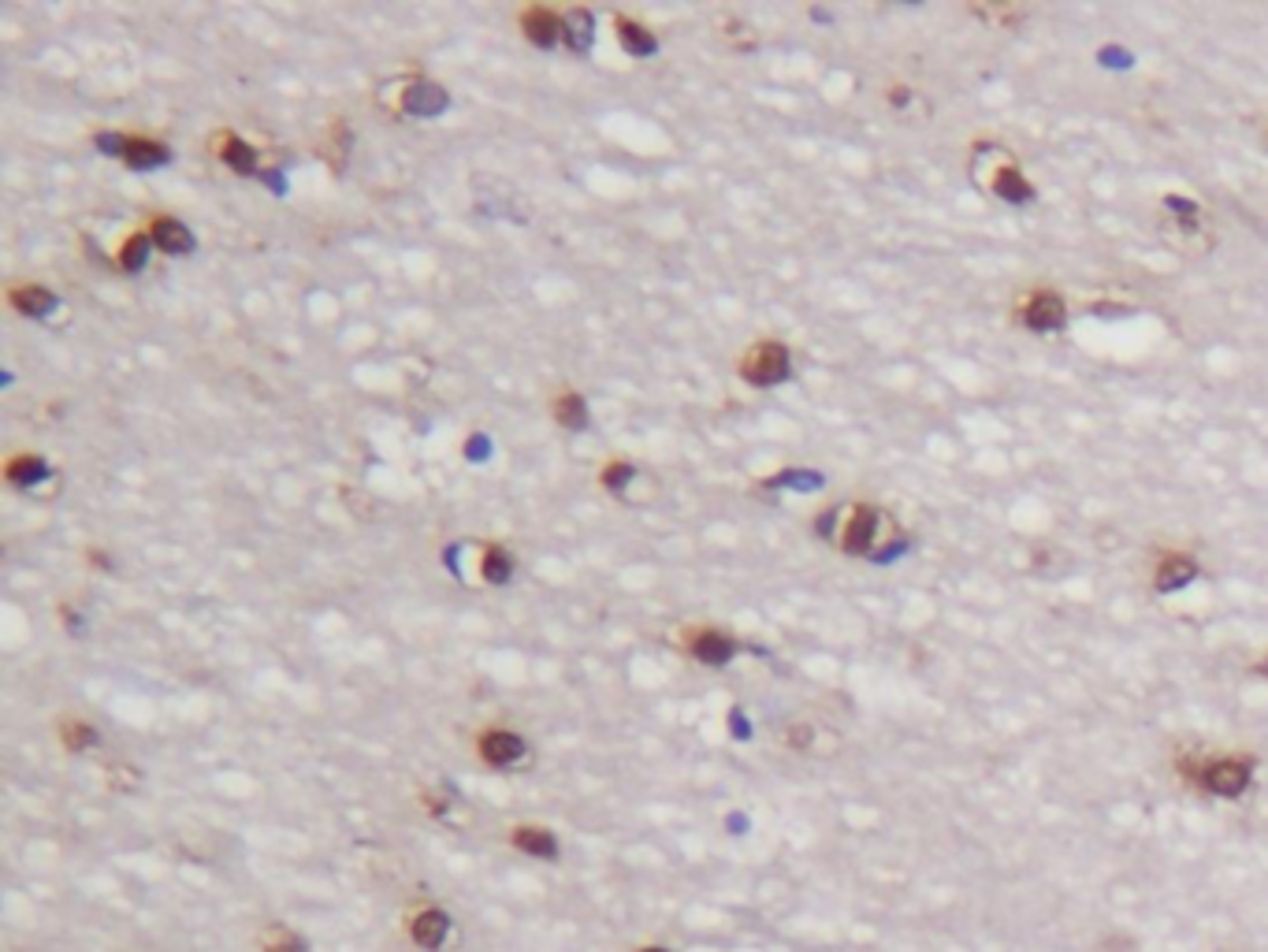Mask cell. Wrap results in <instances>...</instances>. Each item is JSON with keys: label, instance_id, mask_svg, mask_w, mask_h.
<instances>
[{"label": "cell", "instance_id": "obj_1", "mask_svg": "<svg viewBox=\"0 0 1268 952\" xmlns=\"http://www.w3.org/2000/svg\"><path fill=\"white\" fill-rule=\"evenodd\" d=\"M740 377L767 387V383H781L789 377V350L781 342H759L748 354L740 357Z\"/></svg>", "mask_w": 1268, "mask_h": 952}, {"label": "cell", "instance_id": "obj_2", "mask_svg": "<svg viewBox=\"0 0 1268 952\" xmlns=\"http://www.w3.org/2000/svg\"><path fill=\"white\" fill-rule=\"evenodd\" d=\"M1249 771H1253L1249 759H1216V763H1206L1194 777L1202 789L1216 796H1239L1249 785Z\"/></svg>", "mask_w": 1268, "mask_h": 952}, {"label": "cell", "instance_id": "obj_3", "mask_svg": "<svg viewBox=\"0 0 1268 952\" xmlns=\"http://www.w3.org/2000/svg\"><path fill=\"white\" fill-rule=\"evenodd\" d=\"M1019 320H1023L1031 332H1038V336L1056 332V328L1064 324V298L1052 295V291H1034V295L1023 298V305H1019Z\"/></svg>", "mask_w": 1268, "mask_h": 952}, {"label": "cell", "instance_id": "obj_4", "mask_svg": "<svg viewBox=\"0 0 1268 952\" xmlns=\"http://www.w3.org/2000/svg\"><path fill=\"white\" fill-rule=\"evenodd\" d=\"M406 931H410V941H414V945H420L424 952H436L439 945H443L447 931H451V915L443 912V908H436V904L416 908V912L410 915V923H406Z\"/></svg>", "mask_w": 1268, "mask_h": 952}, {"label": "cell", "instance_id": "obj_5", "mask_svg": "<svg viewBox=\"0 0 1268 952\" xmlns=\"http://www.w3.org/2000/svg\"><path fill=\"white\" fill-rule=\"evenodd\" d=\"M878 539V510L874 506H852V514L845 521V533H841V547L849 555H867Z\"/></svg>", "mask_w": 1268, "mask_h": 952}, {"label": "cell", "instance_id": "obj_6", "mask_svg": "<svg viewBox=\"0 0 1268 952\" xmlns=\"http://www.w3.org/2000/svg\"><path fill=\"white\" fill-rule=\"evenodd\" d=\"M476 752H480V759L488 767H510V763H517L525 755V740L517 734H510V730H488V734H480V740H476Z\"/></svg>", "mask_w": 1268, "mask_h": 952}, {"label": "cell", "instance_id": "obj_7", "mask_svg": "<svg viewBox=\"0 0 1268 952\" xmlns=\"http://www.w3.org/2000/svg\"><path fill=\"white\" fill-rule=\"evenodd\" d=\"M689 648H693L695 658L707 662V666H726L736 652L733 640H730L726 633H718V629H699V633H693Z\"/></svg>", "mask_w": 1268, "mask_h": 952}, {"label": "cell", "instance_id": "obj_8", "mask_svg": "<svg viewBox=\"0 0 1268 952\" xmlns=\"http://www.w3.org/2000/svg\"><path fill=\"white\" fill-rule=\"evenodd\" d=\"M521 26H525L529 41L539 45V49H551L558 41V34H562V20H558L551 8H529L521 16Z\"/></svg>", "mask_w": 1268, "mask_h": 952}, {"label": "cell", "instance_id": "obj_9", "mask_svg": "<svg viewBox=\"0 0 1268 952\" xmlns=\"http://www.w3.org/2000/svg\"><path fill=\"white\" fill-rule=\"evenodd\" d=\"M149 238H153V246H160L164 254H190V250H194V235H190L178 219H168V217L153 219Z\"/></svg>", "mask_w": 1268, "mask_h": 952}, {"label": "cell", "instance_id": "obj_10", "mask_svg": "<svg viewBox=\"0 0 1268 952\" xmlns=\"http://www.w3.org/2000/svg\"><path fill=\"white\" fill-rule=\"evenodd\" d=\"M402 108L414 112V116H439V112L447 108V94H443L439 86H432V82H416V86L406 90Z\"/></svg>", "mask_w": 1268, "mask_h": 952}, {"label": "cell", "instance_id": "obj_11", "mask_svg": "<svg viewBox=\"0 0 1268 952\" xmlns=\"http://www.w3.org/2000/svg\"><path fill=\"white\" fill-rule=\"evenodd\" d=\"M1194 574H1198L1194 558L1169 555L1165 562H1161V566H1157V574H1153V584H1157V592H1175V588H1183V584H1187Z\"/></svg>", "mask_w": 1268, "mask_h": 952}, {"label": "cell", "instance_id": "obj_12", "mask_svg": "<svg viewBox=\"0 0 1268 952\" xmlns=\"http://www.w3.org/2000/svg\"><path fill=\"white\" fill-rule=\"evenodd\" d=\"M514 841L517 849L521 853H529V855H539V859H555L558 855V841H555V833L551 830H543V826H517L514 830Z\"/></svg>", "mask_w": 1268, "mask_h": 952}, {"label": "cell", "instance_id": "obj_13", "mask_svg": "<svg viewBox=\"0 0 1268 952\" xmlns=\"http://www.w3.org/2000/svg\"><path fill=\"white\" fill-rule=\"evenodd\" d=\"M123 160L131 168H139V172L141 168H160V164H168V149L149 139H127L123 141Z\"/></svg>", "mask_w": 1268, "mask_h": 952}, {"label": "cell", "instance_id": "obj_14", "mask_svg": "<svg viewBox=\"0 0 1268 952\" xmlns=\"http://www.w3.org/2000/svg\"><path fill=\"white\" fill-rule=\"evenodd\" d=\"M592 34H595V20H592V12H584V8H574V12L562 20V38H566V45H570L574 53H584V49L592 45Z\"/></svg>", "mask_w": 1268, "mask_h": 952}, {"label": "cell", "instance_id": "obj_15", "mask_svg": "<svg viewBox=\"0 0 1268 952\" xmlns=\"http://www.w3.org/2000/svg\"><path fill=\"white\" fill-rule=\"evenodd\" d=\"M8 298H12V305H16L20 313H26V317H45V313H53V305H57V295L45 291V287H16Z\"/></svg>", "mask_w": 1268, "mask_h": 952}, {"label": "cell", "instance_id": "obj_16", "mask_svg": "<svg viewBox=\"0 0 1268 952\" xmlns=\"http://www.w3.org/2000/svg\"><path fill=\"white\" fill-rule=\"evenodd\" d=\"M993 194L1005 201H1027L1031 198V182L1019 176V168L1005 164V168L993 172Z\"/></svg>", "mask_w": 1268, "mask_h": 952}, {"label": "cell", "instance_id": "obj_17", "mask_svg": "<svg viewBox=\"0 0 1268 952\" xmlns=\"http://www.w3.org/2000/svg\"><path fill=\"white\" fill-rule=\"evenodd\" d=\"M617 38H621V45H625V53H633V57H652L654 49H658L654 34H648V30L633 20H617Z\"/></svg>", "mask_w": 1268, "mask_h": 952}, {"label": "cell", "instance_id": "obj_18", "mask_svg": "<svg viewBox=\"0 0 1268 952\" xmlns=\"http://www.w3.org/2000/svg\"><path fill=\"white\" fill-rule=\"evenodd\" d=\"M45 476H49V465L34 455H20V457L8 461V480H12L16 488H30V484H38V480H45Z\"/></svg>", "mask_w": 1268, "mask_h": 952}, {"label": "cell", "instance_id": "obj_19", "mask_svg": "<svg viewBox=\"0 0 1268 952\" xmlns=\"http://www.w3.org/2000/svg\"><path fill=\"white\" fill-rule=\"evenodd\" d=\"M219 157L227 160L235 172H242V176H250V172L258 168V153H254L242 139H235V135H223V139H219Z\"/></svg>", "mask_w": 1268, "mask_h": 952}, {"label": "cell", "instance_id": "obj_20", "mask_svg": "<svg viewBox=\"0 0 1268 952\" xmlns=\"http://www.w3.org/2000/svg\"><path fill=\"white\" fill-rule=\"evenodd\" d=\"M555 414H558V424H566L574 432H580L588 424V406H584V398L576 395V391H566V395L558 398Z\"/></svg>", "mask_w": 1268, "mask_h": 952}, {"label": "cell", "instance_id": "obj_21", "mask_svg": "<svg viewBox=\"0 0 1268 952\" xmlns=\"http://www.w3.org/2000/svg\"><path fill=\"white\" fill-rule=\"evenodd\" d=\"M149 246H153V238L149 235H135V238H127V246H123V254H119V268L123 272H141V264L149 260Z\"/></svg>", "mask_w": 1268, "mask_h": 952}, {"label": "cell", "instance_id": "obj_22", "mask_svg": "<svg viewBox=\"0 0 1268 952\" xmlns=\"http://www.w3.org/2000/svg\"><path fill=\"white\" fill-rule=\"evenodd\" d=\"M484 580H492V584H506L510 580V574H514V562H510V555H502L498 547H492L488 555H484Z\"/></svg>", "mask_w": 1268, "mask_h": 952}, {"label": "cell", "instance_id": "obj_23", "mask_svg": "<svg viewBox=\"0 0 1268 952\" xmlns=\"http://www.w3.org/2000/svg\"><path fill=\"white\" fill-rule=\"evenodd\" d=\"M59 736H63V744H67L71 752H82V748H90V744L98 740V734H94L90 726H82V722H75V718H67V722L59 726Z\"/></svg>", "mask_w": 1268, "mask_h": 952}, {"label": "cell", "instance_id": "obj_24", "mask_svg": "<svg viewBox=\"0 0 1268 952\" xmlns=\"http://www.w3.org/2000/svg\"><path fill=\"white\" fill-rule=\"evenodd\" d=\"M301 949H305L301 937L283 931V927H272V931L264 933V952H301Z\"/></svg>", "mask_w": 1268, "mask_h": 952}, {"label": "cell", "instance_id": "obj_25", "mask_svg": "<svg viewBox=\"0 0 1268 952\" xmlns=\"http://www.w3.org/2000/svg\"><path fill=\"white\" fill-rule=\"evenodd\" d=\"M629 480H633V465H621V461H617V465H607V473H603V484L614 488V492L617 488H625Z\"/></svg>", "mask_w": 1268, "mask_h": 952}, {"label": "cell", "instance_id": "obj_26", "mask_svg": "<svg viewBox=\"0 0 1268 952\" xmlns=\"http://www.w3.org/2000/svg\"><path fill=\"white\" fill-rule=\"evenodd\" d=\"M484 447H488L484 439H469V457H484V455H488Z\"/></svg>", "mask_w": 1268, "mask_h": 952}, {"label": "cell", "instance_id": "obj_27", "mask_svg": "<svg viewBox=\"0 0 1268 952\" xmlns=\"http://www.w3.org/2000/svg\"><path fill=\"white\" fill-rule=\"evenodd\" d=\"M640 952H666L662 945H648V949H640Z\"/></svg>", "mask_w": 1268, "mask_h": 952}, {"label": "cell", "instance_id": "obj_28", "mask_svg": "<svg viewBox=\"0 0 1268 952\" xmlns=\"http://www.w3.org/2000/svg\"><path fill=\"white\" fill-rule=\"evenodd\" d=\"M1261 670H1265V674H1268V658H1265V666H1261Z\"/></svg>", "mask_w": 1268, "mask_h": 952}]
</instances>
